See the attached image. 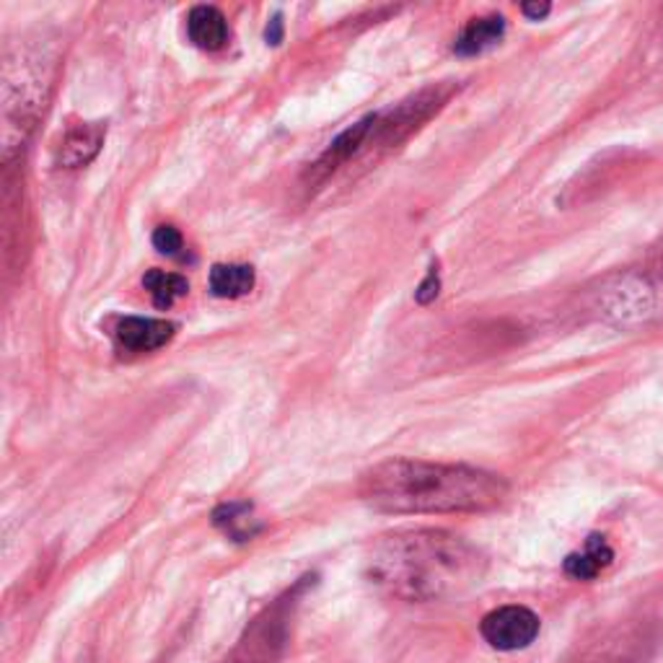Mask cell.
I'll use <instances>...</instances> for the list:
<instances>
[{
  "label": "cell",
  "mask_w": 663,
  "mask_h": 663,
  "mask_svg": "<svg viewBox=\"0 0 663 663\" xmlns=\"http://www.w3.org/2000/svg\"><path fill=\"white\" fill-rule=\"evenodd\" d=\"M298 592L301 586L280 596L259 617H254L223 663H278L290 638V619H294Z\"/></svg>",
  "instance_id": "obj_3"
},
{
  "label": "cell",
  "mask_w": 663,
  "mask_h": 663,
  "mask_svg": "<svg viewBox=\"0 0 663 663\" xmlns=\"http://www.w3.org/2000/svg\"><path fill=\"white\" fill-rule=\"evenodd\" d=\"M439 286H441L439 273H435V267H431V273H428V278L422 280V286L418 288V294H415V296H418L420 303H431L433 298L439 296Z\"/></svg>",
  "instance_id": "obj_15"
},
{
  "label": "cell",
  "mask_w": 663,
  "mask_h": 663,
  "mask_svg": "<svg viewBox=\"0 0 663 663\" xmlns=\"http://www.w3.org/2000/svg\"><path fill=\"white\" fill-rule=\"evenodd\" d=\"M485 643L495 648V651H521L529 648L539 636V617L527 607L511 604V607L493 609L490 615H485L483 625H479Z\"/></svg>",
  "instance_id": "obj_5"
},
{
  "label": "cell",
  "mask_w": 663,
  "mask_h": 663,
  "mask_svg": "<svg viewBox=\"0 0 663 663\" xmlns=\"http://www.w3.org/2000/svg\"><path fill=\"white\" fill-rule=\"evenodd\" d=\"M107 128L101 122H89V125L73 128L68 135L63 137L60 148H57V164L68 166V169H78L97 158L104 143Z\"/></svg>",
  "instance_id": "obj_7"
},
{
  "label": "cell",
  "mask_w": 663,
  "mask_h": 663,
  "mask_svg": "<svg viewBox=\"0 0 663 663\" xmlns=\"http://www.w3.org/2000/svg\"><path fill=\"white\" fill-rule=\"evenodd\" d=\"M611 560H615V552H611L607 539L594 534L586 539V548L565 557L563 567L573 581H594L599 578L604 567L611 565Z\"/></svg>",
  "instance_id": "obj_10"
},
{
  "label": "cell",
  "mask_w": 663,
  "mask_h": 663,
  "mask_svg": "<svg viewBox=\"0 0 663 663\" xmlns=\"http://www.w3.org/2000/svg\"><path fill=\"white\" fill-rule=\"evenodd\" d=\"M502 32H506V19L502 16L472 19L469 24L462 29V34L456 36L454 53L462 57L483 55L485 49L498 45V42L502 40Z\"/></svg>",
  "instance_id": "obj_9"
},
{
  "label": "cell",
  "mask_w": 663,
  "mask_h": 663,
  "mask_svg": "<svg viewBox=\"0 0 663 663\" xmlns=\"http://www.w3.org/2000/svg\"><path fill=\"white\" fill-rule=\"evenodd\" d=\"M187 34L195 47L216 53L229 42V24H225L223 13L213 9V5H195L187 16Z\"/></svg>",
  "instance_id": "obj_8"
},
{
  "label": "cell",
  "mask_w": 663,
  "mask_h": 663,
  "mask_svg": "<svg viewBox=\"0 0 663 663\" xmlns=\"http://www.w3.org/2000/svg\"><path fill=\"white\" fill-rule=\"evenodd\" d=\"M153 246L166 254V257H179L181 250H185V239H181V233L174 225H158L153 231Z\"/></svg>",
  "instance_id": "obj_14"
},
{
  "label": "cell",
  "mask_w": 663,
  "mask_h": 663,
  "mask_svg": "<svg viewBox=\"0 0 663 663\" xmlns=\"http://www.w3.org/2000/svg\"><path fill=\"white\" fill-rule=\"evenodd\" d=\"M280 40H283V19L275 16L267 26V42H269V45H278Z\"/></svg>",
  "instance_id": "obj_17"
},
{
  "label": "cell",
  "mask_w": 663,
  "mask_h": 663,
  "mask_svg": "<svg viewBox=\"0 0 663 663\" xmlns=\"http://www.w3.org/2000/svg\"><path fill=\"white\" fill-rule=\"evenodd\" d=\"M174 332H177V327L166 319L125 317L114 327V340L130 353H151V350L164 347L174 338Z\"/></svg>",
  "instance_id": "obj_6"
},
{
  "label": "cell",
  "mask_w": 663,
  "mask_h": 663,
  "mask_svg": "<svg viewBox=\"0 0 663 663\" xmlns=\"http://www.w3.org/2000/svg\"><path fill=\"white\" fill-rule=\"evenodd\" d=\"M47 86V73L40 70V57L21 55V60H5L3 70V109H5V135L13 125L32 128L40 114L42 89Z\"/></svg>",
  "instance_id": "obj_4"
},
{
  "label": "cell",
  "mask_w": 663,
  "mask_h": 663,
  "mask_svg": "<svg viewBox=\"0 0 663 663\" xmlns=\"http://www.w3.org/2000/svg\"><path fill=\"white\" fill-rule=\"evenodd\" d=\"M521 11H523V16L539 21V19L548 16V13H550V3H523Z\"/></svg>",
  "instance_id": "obj_16"
},
{
  "label": "cell",
  "mask_w": 663,
  "mask_h": 663,
  "mask_svg": "<svg viewBox=\"0 0 663 663\" xmlns=\"http://www.w3.org/2000/svg\"><path fill=\"white\" fill-rule=\"evenodd\" d=\"M254 288L250 265H216L210 269V294L216 298H242Z\"/></svg>",
  "instance_id": "obj_11"
},
{
  "label": "cell",
  "mask_w": 663,
  "mask_h": 663,
  "mask_svg": "<svg viewBox=\"0 0 663 663\" xmlns=\"http://www.w3.org/2000/svg\"><path fill=\"white\" fill-rule=\"evenodd\" d=\"M487 560L475 544L441 529L378 537L366 557V578L402 601H441L485 578Z\"/></svg>",
  "instance_id": "obj_1"
},
{
  "label": "cell",
  "mask_w": 663,
  "mask_h": 663,
  "mask_svg": "<svg viewBox=\"0 0 663 663\" xmlns=\"http://www.w3.org/2000/svg\"><path fill=\"white\" fill-rule=\"evenodd\" d=\"M358 495L382 513H483L508 498V483L466 464L389 458L361 477Z\"/></svg>",
  "instance_id": "obj_2"
},
{
  "label": "cell",
  "mask_w": 663,
  "mask_h": 663,
  "mask_svg": "<svg viewBox=\"0 0 663 663\" xmlns=\"http://www.w3.org/2000/svg\"><path fill=\"white\" fill-rule=\"evenodd\" d=\"M218 529H223L233 542H246L259 531L257 519L252 516L250 502H225L213 513Z\"/></svg>",
  "instance_id": "obj_12"
},
{
  "label": "cell",
  "mask_w": 663,
  "mask_h": 663,
  "mask_svg": "<svg viewBox=\"0 0 663 663\" xmlns=\"http://www.w3.org/2000/svg\"><path fill=\"white\" fill-rule=\"evenodd\" d=\"M143 288L148 290L153 303H156L158 309H169L177 298L187 296L189 283L187 278H181V275L164 273V269H151V273L143 275Z\"/></svg>",
  "instance_id": "obj_13"
}]
</instances>
